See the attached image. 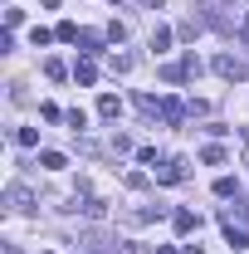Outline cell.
<instances>
[{"instance_id": "obj_1", "label": "cell", "mask_w": 249, "mask_h": 254, "mask_svg": "<svg viewBox=\"0 0 249 254\" xmlns=\"http://www.w3.org/2000/svg\"><path fill=\"white\" fill-rule=\"evenodd\" d=\"M215 73H220V78H230V83H240V78H249V64L235 59V54H220V59H215Z\"/></svg>"}, {"instance_id": "obj_2", "label": "cell", "mask_w": 249, "mask_h": 254, "mask_svg": "<svg viewBox=\"0 0 249 254\" xmlns=\"http://www.w3.org/2000/svg\"><path fill=\"white\" fill-rule=\"evenodd\" d=\"M220 230H225V245H230V250H245L249 245V230L235 225V215H220Z\"/></svg>"}, {"instance_id": "obj_3", "label": "cell", "mask_w": 249, "mask_h": 254, "mask_svg": "<svg viewBox=\"0 0 249 254\" xmlns=\"http://www.w3.org/2000/svg\"><path fill=\"white\" fill-rule=\"evenodd\" d=\"M186 118H190V113H186L181 98H161V123H166V127H181Z\"/></svg>"}, {"instance_id": "obj_4", "label": "cell", "mask_w": 249, "mask_h": 254, "mask_svg": "<svg viewBox=\"0 0 249 254\" xmlns=\"http://www.w3.org/2000/svg\"><path fill=\"white\" fill-rule=\"evenodd\" d=\"M68 210H83L88 220H103V215H108V205H103L98 195H88V190H83V195H73V205H68Z\"/></svg>"}, {"instance_id": "obj_5", "label": "cell", "mask_w": 249, "mask_h": 254, "mask_svg": "<svg viewBox=\"0 0 249 254\" xmlns=\"http://www.w3.org/2000/svg\"><path fill=\"white\" fill-rule=\"evenodd\" d=\"M171 230H176V235H190V230H200V215L181 205V210H171Z\"/></svg>"}, {"instance_id": "obj_6", "label": "cell", "mask_w": 249, "mask_h": 254, "mask_svg": "<svg viewBox=\"0 0 249 254\" xmlns=\"http://www.w3.org/2000/svg\"><path fill=\"white\" fill-rule=\"evenodd\" d=\"M156 181H166V186H176V181H186V161H166V166L156 171Z\"/></svg>"}, {"instance_id": "obj_7", "label": "cell", "mask_w": 249, "mask_h": 254, "mask_svg": "<svg viewBox=\"0 0 249 254\" xmlns=\"http://www.w3.org/2000/svg\"><path fill=\"white\" fill-rule=\"evenodd\" d=\"M73 78H78L83 88H93V83H98V68H93V59H78V64H73Z\"/></svg>"}, {"instance_id": "obj_8", "label": "cell", "mask_w": 249, "mask_h": 254, "mask_svg": "<svg viewBox=\"0 0 249 254\" xmlns=\"http://www.w3.org/2000/svg\"><path fill=\"white\" fill-rule=\"evenodd\" d=\"M10 205H15V210H30V205H34L30 186H20V181H15V186H10Z\"/></svg>"}, {"instance_id": "obj_9", "label": "cell", "mask_w": 249, "mask_h": 254, "mask_svg": "<svg viewBox=\"0 0 249 254\" xmlns=\"http://www.w3.org/2000/svg\"><path fill=\"white\" fill-rule=\"evenodd\" d=\"M108 68H113V73H132V68H137V54H113Z\"/></svg>"}, {"instance_id": "obj_10", "label": "cell", "mask_w": 249, "mask_h": 254, "mask_svg": "<svg viewBox=\"0 0 249 254\" xmlns=\"http://www.w3.org/2000/svg\"><path fill=\"white\" fill-rule=\"evenodd\" d=\"M39 166H44V171H63L68 157H63V152H39Z\"/></svg>"}, {"instance_id": "obj_11", "label": "cell", "mask_w": 249, "mask_h": 254, "mask_svg": "<svg viewBox=\"0 0 249 254\" xmlns=\"http://www.w3.org/2000/svg\"><path fill=\"white\" fill-rule=\"evenodd\" d=\"M98 113H103V118H118V113H123L118 93H103V98H98Z\"/></svg>"}, {"instance_id": "obj_12", "label": "cell", "mask_w": 249, "mask_h": 254, "mask_svg": "<svg viewBox=\"0 0 249 254\" xmlns=\"http://www.w3.org/2000/svg\"><path fill=\"white\" fill-rule=\"evenodd\" d=\"M137 108H142L147 118H161V98H152V93H137Z\"/></svg>"}, {"instance_id": "obj_13", "label": "cell", "mask_w": 249, "mask_h": 254, "mask_svg": "<svg viewBox=\"0 0 249 254\" xmlns=\"http://www.w3.org/2000/svg\"><path fill=\"white\" fill-rule=\"evenodd\" d=\"M78 44H83V54H98V49H103V34H98V30H83V34H78Z\"/></svg>"}, {"instance_id": "obj_14", "label": "cell", "mask_w": 249, "mask_h": 254, "mask_svg": "<svg viewBox=\"0 0 249 254\" xmlns=\"http://www.w3.org/2000/svg\"><path fill=\"white\" fill-rule=\"evenodd\" d=\"M78 34H83V30H78L73 20H63L59 30H54V39H63V44H78Z\"/></svg>"}, {"instance_id": "obj_15", "label": "cell", "mask_w": 249, "mask_h": 254, "mask_svg": "<svg viewBox=\"0 0 249 254\" xmlns=\"http://www.w3.org/2000/svg\"><path fill=\"white\" fill-rule=\"evenodd\" d=\"M152 49H156V54L171 49V30H166V25H156V30H152Z\"/></svg>"}, {"instance_id": "obj_16", "label": "cell", "mask_w": 249, "mask_h": 254, "mask_svg": "<svg viewBox=\"0 0 249 254\" xmlns=\"http://www.w3.org/2000/svg\"><path fill=\"white\" fill-rule=\"evenodd\" d=\"M200 161H205V166H225V147H205Z\"/></svg>"}, {"instance_id": "obj_17", "label": "cell", "mask_w": 249, "mask_h": 254, "mask_svg": "<svg viewBox=\"0 0 249 254\" xmlns=\"http://www.w3.org/2000/svg\"><path fill=\"white\" fill-rule=\"evenodd\" d=\"M161 78H166V83H186V68H181V64H166Z\"/></svg>"}, {"instance_id": "obj_18", "label": "cell", "mask_w": 249, "mask_h": 254, "mask_svg": "<svg viewBox=\"0 0 249 254\" xmlns=\"http://www.w3.org/2000/svg\"><path fill=\"white\" fill-rule=\"evenodd\" d=\"M186 113H190V118H205V113H210V103H205V98H186Z\"/></svg>"}, {"instance_id": "obj_19", "label": "cell", "mask_w": 249, "mask_h": 254, "mask_svg": "<svg viewBox=\"0 0 249 254\" xmlns=\"http://www.w3.org/2000/svg\"><path fill=\"white\" fill-rule=\"evenodd\" d=\"M15 142H20V147H34V142H39V132H34V127H15Z\"/></svg>"}, {"instance_id": "obj_20", "label": "cell", "mask_w": 249, "mask_h": 254, "mask_svg": "<svg viewBox=\"0 0 249 254\" xmlns=\"http://www.w3.org/2000/svg\"><path fill=\"white\" fill-rule=\"evenodd\" d=\"M44 73H49V78H68V68H63V59H44Z\"/></svg>"}, {"instance_id": "obj_21", "label": "cell", "mask_w": 249, "mask_h": 254, "mask_svg": "<svg viewBox=\"0 0 249 254\" xmlns=\"http://www.w3.org/2000/svg\"><path fill=\"white\" fill-rule=\"evenodd\" d=\"M181 68H186V78H200V59H195V49L181 59Z\"/></svg>"}, {"instance_id": "obj_22", "label": "cell", "mask_w": 249, "mask_h": 254, "mask_svg": "<svg viewBox=\"0 0 249 254\" xmlns=\"http://www.w3.org/2000/svg\"><path fill=\"white\" fill-rule=\"evenodd\" d=\"M108 39H113V44H123V39H127V25H123V20H113V25H108Z\"/></svg>"}, {"instance_id": "obj_23", "label": "cell", "mask_w": 249, "mask_h": 254, "mask_svg": "<svg viewBox=\"0 0 249 254\" xmlns=\"http://www.w3.org/2000/svg\"><path fill=\"white\" fill-rule=\"evenodd\" d=\"M235 190H240V186H235V176H220V181H215V195H235Z\"/></svg>"}, {"instance_id": "obj_24", "label": "cell", "mask_w": 249, "mask_h": 254, "mask_svg": "<svg viewBox=\"0 0 249 254\" xmlns=\"http://www.w3.org/2000/svg\"><path fill=\"white\" fill-rule=\"evenodd\" d=\"M39 118H44V123H59V118H68V113H59L54 103H44V108H39Z\"/></svg>"}, {"instance_id": "obj_25", "label": "cell", "mask_w": 249, "mask_h": 254, "mask_svg": "<svg viewBox=\"0 0 249 254\" xmlns=\"http://www.w3.org/2000/svg\"><path fill=\"white\" fill-rule=\"evenodd\" d=\"M68 127H73V132H78V127H88V113H83V108H73V113H68Z\"/></svg>"}, {"instance_id": "obj_26", "label": "cell", "mask_w": 249, "mask_h": 254, "mask_svg": "<svg viewBox=\"0 0 249 254\" xmlns=\"http://www.w3.org/2000/svg\"><path fill=\"white\" fill-rule=\"evenodd\" d=\"M240 215H245V225H249V200H240Z\"/></svg>"}, {"instance_id": "obj_27", "label": "cell", "mask_w": 249, "mask_h": 254, "mask_svg": "<svg viewBox=\"0 0 249 254\" xmlns=\"http://www.w3.org/2000/svg\"><path fill=\"white\" fill-rule=\"evenodd\" d=\"M181 254H205V250H200V245H186V250H181Z\"/></svg>"}, {"instance_id": "obj_28", "label": "cell", "mask_w": 249, "mask_h": 254, "mask_svg": "<svg viewBox=\"0 0 249 254\" xmlns=\"http://www.w3.org/2000/svg\"><path fill=\"white\" fill-rule=\"evenodd\" d=\"M142 5H147V10H161V0H142Z\"/></svg>"}, {"instance_id": "obj_29", "label": "cell", "mask_w": 249, "mask_h": 254, "mask_svg": "<svg viewBox=\"0 0 249 254\" xmlns=\"http://www.w3.org/2000/svg\"><path fill=\"white\" fill-rule=\"evenodd\" d=\"M156 254H181V250H171V245H161V250H156Z\"/></svg>"}, {"instance_id": "obj_30", "label": "cell", "mask_w": 249, "mask_h": 254, "mask_svg": "<svg viewBox=\"0 0 249 254\" xmlns=\"http://www.w3.org/2000/svg\"><path fill=\"white\" fill-rule=\"evenodd\" d=\"M5 254H20V250H15V245H5Z\"/></svg>"}, {"instance_id": "obj_31", "label": "cell", "mask_w": 249, "mask_h": 254, "mask_svg": "<svg viewBox=\"0 0 249 254\" xmlns=\"http://www.w3.org/2000/svg\"><path fill=\"white\" fill-rule=\"evenodd\" d=\"M44 254H54V250H44Z\"/></svg>"}, {"instance_id": "obj_32", "label": "cell", "mask_w": 249, "mask_h": 254, "mask_svg": "<svg viewBox=\"0 0 249 254\" xmlns=\"http://www.w3.org/2000/svg\"><path fill=\"white\" fill-rule=\"evenodd\" d=\"M113 5H118V0H113Z\"/></svg>"}]
</instances>
